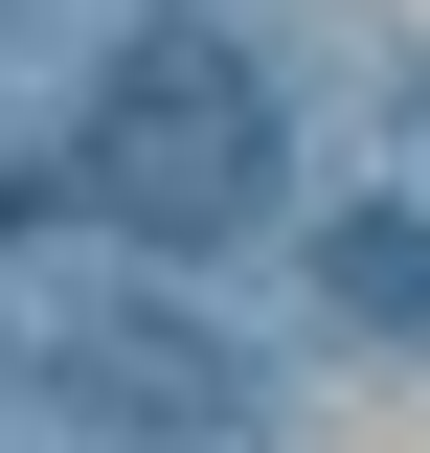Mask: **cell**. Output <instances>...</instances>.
<instances>
[{
  "label": "cell",
  "mask_w": 430,
  "mask_h": 453,
  "mask_svg": "<svg viewBox=\"0 0 430 453\" xmlns=\"http://www.w3.org/2000/svg\"><path fill=\"white\" fill-rule=\"evenodd\" d=\"M68 204L136 226V250H227V226L295 204V91H272L250 46H204V23H159V46H113V91L68 113Z\"/></svg>",
  "instance_id": "cell-1"
},
{
  "label": "cell",
  "mask_w": 430,
  "mask_h": 453,
  "mask_svg": "<svg viewBox=\"0 0 430 453\" xmlns=\"http://www.w3.org/2000/svg\"><path fill=\"white\" fill-rule=\"evenodd\" d=\"M23 386L113 408V431H181V453H250V363H227V318H159V295H113V318L23 340Z\"/></svg>",
  "instance_id": "cell-2"
},
{
  "label": "cell",
  "mask_w": 430,
  "mask_h": 453,
  "mask_svg": "<svg viewBox=\"0 0 430 453\" xmlns=\"http://www.w3.org/2000/svg\"><path fill=\"white\" fill-rule=\"evenodd\" d=\"M318 318L340 340H430V204H340L318 226Z\"/></svg>",
  "instance_id": "cell-3"
},
{
  "label": "cell",
  "mask_w": 430,
  "mask_h": 453,
  "mask_svg": "<svg viewBox=\"0 0 430 453\" xmlns=\"http://www.w3.org/2000/svg\"><path fill=\"white\" fill-rule=\"evenodd\" d=\"M0 204H23V159H0Z\"/></svg>",
  "instance_id": "cell-4"
}]
</instances>
